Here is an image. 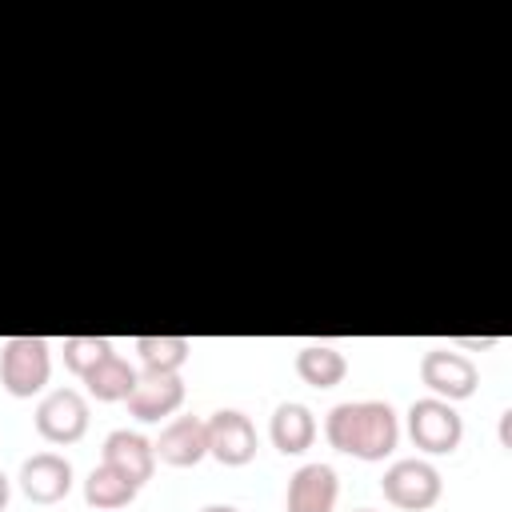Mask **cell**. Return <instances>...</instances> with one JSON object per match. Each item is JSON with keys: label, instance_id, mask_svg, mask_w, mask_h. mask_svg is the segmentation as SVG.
<instances>
[{"label": "cell", "instance_id": "cell-3", "mask_svg": "<svg viewBox=\"0 0 512 512\" xmlns=\"http://www.w3.org/2000/svg\"><path fill=\"white\" fill-rule=\"evenodd\" d=\"M380 492L392 508H404V512H424L440 500L444 492V480L436 472V464L420 460V456H404V460H392L384 468V480H380Z\"/></svg>", "mask_w": 512, "mask_h": 512}, {"label": "cell", "instance_id": "cell-15", "mask_svg": "<svg viewBox=\"0 0 512 512\" xmlns=\"http://www.w3.org/2000/svg\"><path fill=\"white\" fill-rule=\"evenodd\" d=\"M296 376L308 384V388H336L344 376H348V360L340 348L332 344H304L296 352Z\"/></svg>", "mask_w": 512, "mask_h": 512}, {"label": "cell", "instance_id": "cell-6", "mask_svg": "<svg viewBox=\"0 0 512 512\" xmlns=\"http://www.w3.org/2000/svg\"><path fill=\"white\" fill-rule=\"evenodd\" d=\"M36 432L48 444H76L88 432V400L76 388H52L36 404Z\"/></svg>", "mask_w": 512, "mask_h": 512}, {"label": "cell", "instance_id": "cell-14", "mask_svg": "<svg viewBox=\"0 0 512 512\" xmlns=\"http://www.w3.org/2000/svg\"><path fill=\"white\" fill-rule=\"evenodd\" d=\"M80 380H84V388H88L92 400L116 404V400H128V392H132V384H136V368H132L120 352H108V356L96 360Z\"/></svg>", "mask_w": 512, "mask_h": 512}, {"label": "cell", "instance_id": "cell-1", "mask_svg": "<svg viewBox=\"0 0 512 512\" xmlns=\"http://www.w3.org/2000/svg\"><path fill=\"white\" fill-rule=\"evenodd\" d=\"M324 436L336 452L376 464L396 452L400 420L384 400H344L324 416Z\"/></svg>", "mask_w": 512, "mask_h": 512}, {"label": "cell", "instance_id": "cell-2", "mask_svg": "<svg viewBox=\"0 0 512 512\" xmlns=\"http://www.w3.org/2000/svg\"><path fill=\"white\" fill-rule=\"evenodd\" d=\"M52 376V352L40 336H8L0 344V380L16 400H28L44 392Z\"/></svg>", "mask_w": 512, "mask_h": 512}, {"label": "cell", "instance_id": "cell-10", "mask_svg": "<svg viewBox=\"0 0 512 512\" xmlns=\"http://www.w3.org/2000/svg\"><path fill=\"white\" fill-rule=\"evenodd\" d=\"M16 484L32 504H56L72 488V464L60 452H36L20 464Z\"/></svg>", "mask_w": 512, "mask_h": 512}, {"label": "cell", "instance_id": "cell-4", "mask_svg": "<svg viewBox=\"0 0 512 512\" xmlns=\"http://www.w3.org/2000/svg\"><path fill=\"white\" fill-rule=\"evenodd\" d=\"M408 436L420 452L428 456H448L460 448L464 440V420L460 412L448 404V400H436V396H420L412 400L408 408Z\"/></svg>", "mask_w": 512, "mask_h": 512}, {"label": "cell", "instance_id": "cell-16", "mask_svg": "<svg viewBox=\"0 0 512 512\" xmlns=\"http://www.w3.org/2000/svg\"><path fill=\"white\" fill-rule=\"evenodd\" d=\"M136 492H140V488H136L128 476H120L116 468H108V464H96V468L88 472V480H84V500H88L92 508H100V512H116V508L132 504Z\"/></svg>", "mask_w": 512, "mask_h": 512}, {"label": "cell", "instance_id": "cell-17", "mask_svg": "<svg viewBox=\"0 0 512 512\" xmlns=\"http://www.w3.org/2000/svg\"><path fill=\"white\" fill-rule=\"evenodd\" d=\"M188 352V336H136V356L148 372H180Z\"/></svg>", "mask_w": 512, "mask_h": 512}, {"label": "cell", "instance_id": "cell-18", "mask_svg": "<svg viewBox=\"0 0 512 512\" xmlns=\"http://www.w3.org/2000/svg\"><path fill=\"white\" fill-rule=\"evenodd\" d=\"M112 352V344L104 340V336H68L64 340V368L72 372V376H84L96 360H104Z\"/></svg>", "mask_w": 512, "mask_h": 512}, {"label": "cell", "instance_id": "cell-20", "mask_svg": "<svg viewBox=\"0 0 512 512\" xmlns=\"http://www.w3.org/2000/svg\"><path fill=\"white\" fill-rule=\"evenodd\" d=\"M200 512H240V508H232V504H208V508H200Z\"/></svg>", "mask_w": 512, "mask_h": 512}, {"label": "cell", "instance_id": "cell-7", "mask_svg": "<svg viewBox=\"0 0 512 512\" xmlns=\"http://www.w3.org/2000/svg\"><path fill=\"white\" fill-rule=\"evenodd\" d=\"M208 432V456H216L224 468H244L256 456V424L240 408H220L204 420Z\"/></svg>", "mask_w": 512, "mask_h": 512}, {"label": "cell", "instance_id": "cell-8", "mask_svg": "<svg viewBox=\"0 0 512 512\" xmlns=\"http://www.w3.org/2000/svg\"><path fill=\"white\" fill-rule=\"evenodd\" d=\"M124 404L140 424H160L164 416H172L184 404V380H180V372H148V368H140Z\"/></svg>", "mask_w": 512, "mask_h": 512}, {"label": "cell", "instance_id": "cell-11", "mask_svg": "<svg viewBox=\"0 0 512 512\" xmlns=\"http://www.w3.org/2000/svg\"><path fill=\"white\" fill-rule=\"evenodd\" d=\"M152 452H156V460H164V464H172V468H192V464H200V460L208 456L204 420H200V416H172V420L160 428Z\"/></svg>", "mask_w": 512, "mask_h": 512}, {"label": "cell", "instance_id": "cell-12", "mask_svg": "<svg viewBox=\"0 0 512 512\" xmlns=\"http://www.w3.org/2000/svg\"><path fill=\"white\" fill-rule=\"evenodd\" d=\"M100 464L116 468L120 476H128L136 488L152 480L156 472V452H152V440L140 436V432H128V428H116L104 436V452H100Z\"/></svg>", "mask_w": 512, "mask_h": 512}, {"label": "cell", "instance_id": "cell-19", "mask_svg": "<svg viewBox=\"0 0 512 512\" xmlns=\"http://www.w3.org/2000/svg\"><path fill=\"white\" fill-rule=\"evenodd\" d=\"M8 496H12V480H8L4 472H0V512L8 508Z\"/></svg>", "mask_w": 512, "mask_h": 512}, {"label": "cell", "instance_id": "cell-5", "mask_svg": "<svg viewBox=\"0 0 512 512\" xmlns=\"http://www.w3.org/2000/svg\"><path fill=\"white\" fill-rule=\"evenodd\" d=\"M420 380H424V388H428L436 400L456 404V400H468V396L476 392L480 372H476V364H472L464 352H456V348H428V352L420 356Z\"/></svg>", "mask_w": 512, "mask_h": 512}, {"label": "cell", "instance_id": "cell-9", "mask_svg": "<svg viewBox=\"0 0 512 512\" xmlns=\"http://www.w3.org/2000/svg\"><path fill=\"white\" fill-rule=\"evenodd\" d=\"M340 496V480L332 464H300L288 476V492H284V508L288 512H332Z\"/></svg>", "mask_w": 512, "mask_h": 512}, {"label": "cell", "instance_id": "cell-21", "mask_svg": "<svg viewBox=\"0 0 512 512\" xmlns=\"http://www.w3.org/2000/svg\"><path fill=\"white\" fill-rule=\"evenodd\" d=\"M356 512H376V508H356Z\"/></svg>", "mask_w": 512, "mask_h": 512}, {"label": "cell", "instance_id": "cell-13", "mask_svg": "<svg viewBox=\"0 0 512 512\" xmlns=\"http://www.w3.org/2000/svg\"><path fill=\"white\" fill-rule=\"evenodd\" d=\"M268 440H272V448L284 452V456L308 452L312 440H316V416H312V408L300 404V400L276 404V412H272V420H268Z\"/></svg>", "mask_w": 512, "mask_h": 512}]
</instances>
